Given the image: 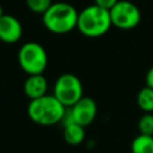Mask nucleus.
Segmentation results:
<instances>
[{"instance_id":"1","label":"nucleus","mask_w":153,"mask_h":153,"mask_svg":"<svg viewBox=\"0 0 153 153\" xmlns=\"http://www.w3.org/2000/svg\"><path fill=\"white\" fill-rule=\"evenodd\" d=\"M67 108L62 105L54 94H44L31 99L27 105L29 118L39 126H53L62 122Z\"/></svg>"},{"instance_id":"2","label":"nucleus","mask_w":153,"mask_h":153,"mask_svg":"<svg viewBox=\"0 0 153 153\" xmlns=\"http://www.w3.org/2000/svg\"><path fill=\"white\" fill-rule=\"evenodd\" d=\"M79 12L68 2H53L42 14V23L49 32L63 35L76 27Z\"/></svg>"},{"instance_id":"3","label":"nucleus","mask_w":153,"mask_h":153,"mask_svg":"<svg viewBox=\"0 0 153 153\" xmlns=\"http://www.w3.org/2000/svg\"><path fill=\"white\" fill-rule=\"evenodd\" d=\"M111 26L110 12L96 4L90 5L79 12L76 29L86 37H100L105 35Z\"/></svg>"},{"instance_id":"4","label":"nucleus","mask_w":153,"mask_h":153,"mask_svg":"<svg viewBox=\"0 0 153 153\" xmlns=\"http://www.w3.org/2000/svg\"><path fill=\"white\" fill-rule=\"evenodd\" d=\"M18 63L27 75L42 74L48 65L47 51L37 42H26L18 50Z\"/></svg>"},{"instance_id":"5","label":"nucleus","mask_w":153,"mask_h":153,"mask_svg":"<svg viewBox=\"0 0 153 153\" xmlns=\"http://www.w3.org/2000/svg\"><path fill=\"white\" fill-rule=\"evenodd\" d=\"M53 94L62 105L71 108L81 97H84L82 82L76 75L72 73H63L56 79Z\"/></svg>"},{"instance_id":"6","label":"nucleus","mask_w":153,"mask_h":153,"mask_svg":"<svg viewBox=\"0 0 153 153\" xmlns=\"http://www.w3.org/2000/svg\"><path fill=\"white\" fill-rule=\"evenodd\" d=\"M109 12L112 26L121 30H131L136 27L141 20V12L139 7L128 0H118Z\"/></svg>"},{"instance_id":"7","label":"nucleus","mask_w":153,"mask_h":153,"mask_svg":"<svg viewBox=\"0 0 153 153\" xmlns=\"http://www.w3.org/2000/svg\"><path fill=\"white\" fill-rule=\"evenodd\" d=\"M97 115V104L90 97H81L74 105L66 110L63 117V124L68 122H75L82 127H87L93 122Z\"/></svg>"},{"instance_id":"8","label":"nucleus","mask_w":153,"mask_h":153,"mask_svg":"<svg viewBox=\"0 0 153 153\" xmlns=\"http://www.w3.org/2000/svg\"><path fill=\"white\" fill-rule=\"evenodd\" d=\"M22 36V23L11 14H4L0 18V41L7 44H12L18 42Z\"/></svg>"},{"instance_id":"9","label":"nucleus","mask_w":153,"mask_h":153,"mask_svg":"<svg viewBox=\"0 0 153 153\" xmlns=\"http://www.w3.org/2000/svg\"><path fill=\"white\" fill-rule=\"evenodd\" d=\"M47 88H48V81L43 74L29 75L23 84L24 93L26 94L27 98H30V100L47 94Z\"/></svg>"},{"instance_id":"10","label":"nucleus","mask_w":153,"mask_h":153,"mask_svg":"<svg viewBox=\"0 0 153 153\" xmlns=\"http://www.w3.org/2000/svg\"><path fill=\"white\" fill-rule=\"evenodd\" d=\"M85 127L75 123L68 122L63 124V137L67 143L72 146L80 145L85 139Z\"/></svg>"},{"instance_id":"11","label":"nucleus","mask_w":153,"mask_h":153,"mask_svg":"<svg viewBox=\"0 0 153 153\" xmlns=\"http://www.w3.org/2000/svg\"><path fill=\"white\" fill-rule=\"evenodd\" d=\"M131 153H153V136L139 134L131 141Z\"/></svg>"},{"instance_id":"12","label":"nucleus","mask_w":153,"mask_h":153,"mask_svg":"<svg viewBox=\"0 0 153 153\" xmlns=\"http://www.w3.org/2000/svg\"><path fill=\"white\" fill-rule=\"evenodd\" d=\"M136 103L143 112H153V88L142 87L136 96Z\"/></svg>"},{"instance_id":"13","label":"nucleus","mask_w":153,"mask_h":153,"mask_svg":"<svg viewBox=\"0 0 153 153\" xmlns=\"http://www.w3.org/2000/svg\"><path fill=\"white\" fill-rule=\"evenodd\" d=\"M137 129L140 134L153 136V112H145L137 121Z\"/></svg>"},{"instance_id":"14","label":"nucleus","mask_w":153,"mask_h":153,"mask_svg":"<svg viewBox=\"0 0 153 153\" xmlns=\"http://www.w3.org/2000/svg\"><path fill=\"white\" fill-rule=\"evenodd\" d=\"M26 6L33 13L43 14L53 4V0H25Z\"/></svg>"},{"instance_id":"15","label":"nucleus","mask_w":153,"mask_h":153,"mask_svg":"<svg viewBox=\"0 0 153 153\" xmlns=\"http://www.w3.org/2000/svg\"><path fill=\"white\" fill-rule=\"evenodd\" d=\"M118 2V0H94V4L102 8H105L108 11H110L116 4Z\"/></svg>"},{"instance_id":"16","label":"nucleus","mask_w":153,"mask_h":153,"mask_svg":"<svg viewBox=\"0 0 153 153\" xmlns=\"http://www.w3.org/2000/svg\"><path fill=\"white\" fill-rule=\"evenodd\" d=\"M146 86L153 88V66L148 69V72L146 74Z\"/></svg>"},{"instance_id":"17","label":"nucleus","mask_w":153,"mask_h":153,"mask_svg":"<svg viewBox=\"0 0 153 153\" xmlns=\"http://www.w3.org/2000/svg\"><path fill=\"white\" fill-rule=\"evenodd\" d=\"M4 14H5V13H4V10H2V6L0 5V18H1V17H2Z\"/></svg>"}]
</instances>
